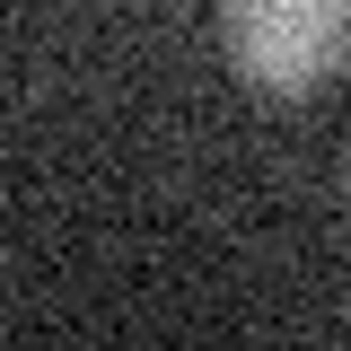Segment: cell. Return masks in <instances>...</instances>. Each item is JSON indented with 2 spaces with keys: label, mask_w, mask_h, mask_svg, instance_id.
I'll use <instances>...</instances> for the list:
<instances>
[{
  "label": "cell",
  "mask_w": 351,
  "mask_h": 351,
  "mask_svg": "<svg viewBox=\"0 0 351 351\" xmlns=\"http://www.w3.org/2000/svg\"><path fill=\"white\" fill-rule=\"evenodd\" d=\"M219 44L263 97H316L351 62V0H219Z\"/></svg>",
  "instance_id": "obj_1"
},
{
  "label": "cell",
  "mask_w": 351,
  "mask_h": 351,
  "mask_svg": "<svg viewBox=\"0 0 351 351\" xmlns=\"http://www.w3.org/2000/svg\"><path fill=\"white\" fill-rule=\"evenodd\" d=\"M343 193H351V141H343Z\"/></svg>",
  "instance_id": "obj_2"
}]
</instances>
